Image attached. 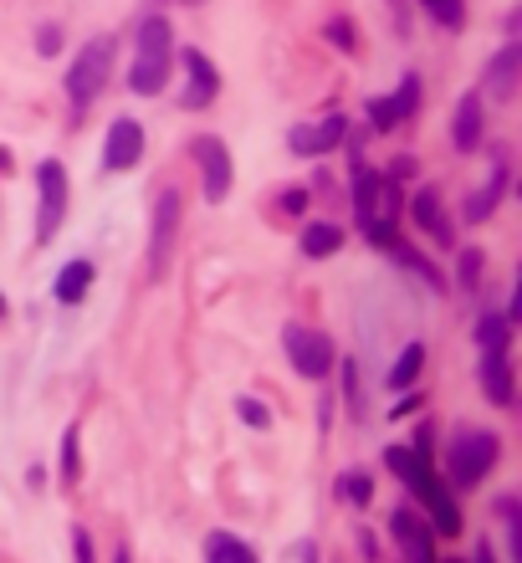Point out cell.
<instances>
[{"label":"cell","mask_w":522,"mask_h":563,"mask_svg":"<svg viewBox=\"0 0 522 563\" xmlns=\"http://www.w3.org/2000/svg\"><path fill=\"white\" fill-rule=\"evenodd\" d=\"M384 466L395 471L400 482L410 487V497H415V502L425 507L430 528H441V533H456V528H461V512H456L451 492L441 487V476H435V461L415 456L410 446H389V451H384Z\"/></svg>","instance_id":"1"},{"label":"cell","mask_w":522,"mask_h":563,"mask_svg":"<svg viewBox=\"0 0 522 563\" xmlns=\"http://www.w3.org/2000/svg\"><path fill=\"white\" fill-rule=\"evenodd\" d=\"M354 210H359V226L369 241L389 246L395 241V226H400V185L395 175H374V169H364L354 159Z\"/></svg>","instance_id":"2"},{"label":"cell","mask_w":522,"mask_h":563,"mask_svg":"<svg viewBox=\"0 0 522 563\" xmlns=\"http://www.w3.org/2000/svg\"><path fill=\"white\" fill-rule=\"evenodd\" d=\"M169 67H174V26L154 11L139 21V41H134V67H128V88L139 98H154L164 93L169 82Z\"/></svg>","instance_id":"3"},{"label":"cell","mask_w":522,"mask_h":563,"mask_svg":"<svg viewBox=\"0 0 522 563\" xmlns=\"http://www.w3.org/2000/svg\"><path fill=\"white\" fill-rule=\"evenodd\" d=\"M113 36H93L87 47L72 57L67 67V103H72V118H82L87 108L98 103V93L108 88V77H113Z\"/></svg>","instance_id":"4"},{"label":"cell","mask_w":522,"mask_h":563,"mask_svg":"<svg viewBox=\"0 0 522 563\" xmlns=\"http://www.w3.org/2000/svg\"><path fill=\"white\" fill-rule=\"evenodd\" d=\"M497 436L492 430H461V436L451 441V456H446V471H451V482L466 492V487H482L492 466H497Z\"/></svg>","instance_id":"5"},{"label":"cell","mask_w":522,"mask_h":563,"mask_svg":"<svg viewBox=\"0 0 522 563\" xmlns=\"http://www.w3.org/2000/svg\"><path fill=\"white\" fill-rule=\"evenodd\" d=\"M282 349H287V359H292V369L302 374V379H328V369H333V343H328V333H318V328H302V323H287L282 328Z\"/></svg>","instance_id":"6"},{"label":"cell","mask_w":522,"mask_h":563,"mask_svg":"<svg viewBox=\"0 0 522 563\" xmlns=\"http://www.w3.org/2000/svg\"><path fill=\"white\" fill-rule=\"evenodd\" d=\"M180 210H185L180 190H159V200H154V221H149V272H154V277H164V272H169V262H174Z\"/></svg>","instance_id":"7"},{"label":"cell","mask_w":522,"mask_h":563,"mask_svg":"<svg viewBox=\"0 0 522 563\" xmlns=\"http://www.w3.org/2000/svg\"><path fill=\"white\" fill-rule=\"evenodd\" d=\"M36 195H41V210H36V241H52L67 221V169L57 159L36 164Z\"/></svg>","instance_id":"8"},{"label":"cell","mask_w":522,"mask_h":563,"mask_svg":"<svg viewBox=\"0 0 522 563\" xmlns=\"http://www.w3.org/2000/svg\"><path fill=\"white\" fill-rule=\"evenodd\" d=\"M195 164H200V190H205V200L210 205H221L226 195H231V149L215 139V134H200L195 139Z\"/></svg>","instance_id":"9"},{"label":"cell","mask_w":522,"mask_h":563,"mask_svg":"<svg viewBox=\"0 0 522 563\" xmlns=\"http://www.w3.org/2000/svg\"><path fill=\"white\" fill-rule=\"evenodd\" d=\"M389 533H395L405 563H441V553H435V528L420 517V507H395V517H389Z\"/></svg>","instance_id":"10"},{"label":"cell","mask_w":522,"mask_h":563,"mask_svg":"<svg viewBox=\"0 0 522 563\" xmlns=\"http://www.w3.org/2000/svg\"><path fill=\"white\" fill-rule=\"evenodd\" d=\"M348 139V118L343 113H328L323 123H302V128H292V154H302V159H318V154H333L338 144Z\"/></svg>","instance_id":"11"},{"label":"cell","mask_w":522,"mask_h":563,"mask_svg":"<svg viewBox=\"0 0 522 563\" xmlns=\"http://www.w3.org/2000/svg\"><path fill=\"white\" fill-rule=\"evenodd\" d=\"M144 159V128L134 118H118L108 128V144H103V169L108 175H123V169H134Z\"/></svg>","instance_id":"12"},{"label":"cell","mask_w":522,"mask_h":563,"mask_svg":"<svg viewBox=\"0 0 522 563\" xmlns=\"http://www.w3.org/2000/svg\"><path fill=\"white\" fill-rule=\"evenodd\" d=\"M180 62H185V108H210L215 103V93H221V72H215V62L205 57V52H180Z\"/></svg>","instance_id":"13"},{"label":"cell","mask_w":522,"mask_h":563,"mask_svg":"<svg viewBox=\"0 0 522 563\" xmlns=\"http://www.w3.org/2000/svg\"><path fill=\"white\" fill-rule=\"evenodd\" d=\"M482 134H487V103H482V93H461L456 118H451V144L461 154H476V149H482Z\"/></svg>","instance_id":"14"},{"label":"cell","mask_w":522,"mask_h":563,"mask_svg":"<svg viewBox=\"0 0 522 563\" xmlns=\"http://www.w3.org/2000/svg\"><path fill=\"white\" fill-rule=\"evenodd\" d=\"M410 221H415L430 241H441V246H451V241H456V226H451V215H446L441 190H435V185L415 190V200H410Z\"/></svg>","instance_id":"15"},{"label":"cell","mask_w":522,"mask_h":563,"mask_svg":"<svg viewBox=\"0 0 522 563\" xmlns=\"http://www.w3.org/2000/svg\"><path fill=\"white\" fill-rule=\"evenodd\" d=\"M415 103H420V77H405L389 98H374V103H369V118H374L379 134H389L395 123H405V118L415 113Z\"/></svg>","instance_id":"16"},{"label":"cell","mask_w":522,"mask_h":563,"mask_svg":"<svg viewBox=\"0 0 522 563\" xmlns=\"http://www.w3.org/2000/svg\"><path fill=\"white\" fill-rule=\"evenodd\" d=\"M517 72H522V47H517V41H507V47L492 57V67H487V93L507 103L517 93Z\"/></svg>","instance_id":"17"},{"label":"cell","mask_w":522,"mask_h":563,"mask_svg":"<svg viewBox=\"0 0 522 563\" xmlns=\"http://www.w3.org/2000/svg\"><path fill=\"white\" fill-rule=\"evenodd\" d=\"M507 195V164H497L492 169V180H487V190H476L471 200H466V210H461V221H471V226H482L487 215L497 210V200Z\"/></svg>","instance_id":"18"},{"label":"cell","mask_w":522,"mask_h":563,"mask_svg":"<svg viewBox=\"0 0 522 563\" xmlns=\"http://www.w3.org/2000/svg\"><path fill=\"white\" fill-rule=\"evenodd\" d=\"M482 389L492 405H512V364L507 354H482Z\"/></svg>","instance_id":"19"},{"label":"cell","mask_w":522,"mask_h":563,"mask_svg":"<svg viewBox=\"0 0 522 563\" xmlns=\"http://www.w3.org/2000/svg\"><path fill=\"white\" fill-rule=\"evenodd\" d=\"M297 246H302V256H313V262H323V256H333V251L343 246V231H338L333 221H313V226H302Z\"/></svg>","instance_id":"20"},{"label":"cell","mask_w":522,"mask_h":563,"mask_svg":"<svg viewBox=\"0 0 522 563\" xmlns=\"http://www.w3.org/2000/svg\"><path fill=\"white\" fill-rule=\"evenodd\" d=\"M87 287H93V262L87 256H77V262H67L57 272V302H67V308L87 297Z\"/></svg>","instance_id":"21"},{"label":"cell","mask_w":522,"mask_h":563,"mask_svg":"<svg viewBox=\"0 0 522 563\" xmlns=\"http://www.w3.org/2000/svg\"><path fill=\"white\" fill-rule=\"evenodd\" d=\"M205 563H261V558H256L251 543L236 538V533H210V538H205Z\"/></svg>","instance_id":"22"},{"label":"cell","mask_w":522,"mask_h":563,"mask_svg":"<svg viewBox=\"0 0 522 563\" xmlns=\"http://www.w3.org/2000/svg\"><path fill=\"white\" fill-rule=\"evenodd\" d=\"M507 338H512V318L507 313H482V323H476L482 354H507Z\"/></svg>","instance_id":"23"},{"label":"cell","mask_w":522,"mask_h":563,"mask_svg":"<svg viewBox=\"0 0 522 563\" xmlns=\"http://www.w3.org/2000/svg\"><path fill=\"white\" fill-rule=\"evenodd\" d=\"M420 369H425V343H405V354L389 364V389H415Z\"/></svg>","instance_id":"24"},{"label":"cell","mask_w":522,"mask_h":563,"mask_svg":"<svg viewBox=\"0 0 522 563\" xmlns=\"http://www.w3.org/2000/svg\"><path fill=\"white\" fill-rule=\"evenodd\" d=\"M338 497L348 502V507H369V497H374V482L364 471H343L338 476Z\"/></svg>","instance_id":"25"},{"label":"cell","mask_w":522,"mask_h":563,"mask_svg":"<svg viewBox=\"0 0 522 563\" xmlns=\"http://www.w3.org/2000/svg\"><path fill=\"white\" fill-rule=\"evenodd\" d=\"M482 251H476V246H466V251H456V277H461V292H476V287H482Z\"/></svg>","instance_id":"26"},{"label":"cell","mask_w":522,"mask_h":563,"mask_svg":"<svg viewBox=\"0 0 522 563\" xmlns=\"http://www.w3.org/2000/svg\"><path fill=\"white\" fill-rule=\"evenodd\" d=\"M389 256H395V262H405L410 272H420L430 287H441V272H435V267L425 262V256H420V251H410V246H400V241H389Z\"/></svg>","instance_id":"27"},{"label":"cell","mask_w":522,"mask_h":563,"mask_svg":"<svg viewBox=\"0 0 522 563\" xmlns=\"http://www.w3.org/2000/svg\"><path fill=\"white\" fill-rule=\"evenodd\" d=\"M420 6H425L435 21H441V26H451V31L466 21V6H461V0H420Z\"/></svg>","instance_id":"28"},{"label":"cell","mask_w":522,"mask_h":563,"mask_svg":"<svg viewBox=\"0 0 522 563\" xmlns=\"http://www.w3.org/2000/svg\"><path fill=\"white\" fill-rule=\"evenodd\" d=\"M57 476L72 487L77 482V425L72 430H62V461H57Z\"/></svg>","instance_id":"29"},{"label":"cell","mask_w":522,"mask_h":563,"mask_svg":"<svg viewBox=\"0 0 522 563\" xmlns=\"http://www.w3.org/2000/svg\"><path fill=\"white\" fill-rule=\"evenodd\" d=\"M338 369H343V400H348V410L359 415V410H364V395H359V364H354V359H343Z\"/></svg>","instance_id":"30"},{"label":"cell","mask_w":522,"mask_h":563,"mask_svg":"<svg viewBox=\"0 0 522 563\" xmlns=\"http://www.w3.org/2000/svg\"><path fill=\"white\" fill-rule=\"evenodd\" d=\"M236 410H241V420L251 430H267L272 425V415H267V405H261V400H236Z\"/></svg>","instance_id":"31"},{"label":"cell","mask_w":522,"mask_h":563,"mask_svg":"<svg viewBox=\"0 0 522 563\" xmlns=\"http://www.w3.org/2000/svg\"><path fill=\"white\" fill-rule=\"evenodd\" d=\"M328 41H338L343 52H359V41H354V26H348V21H328Z\"/></svg>","instance_id":"32"},{"label":"cell","mask_w":522,"mask_h":563,"mask_svg":"<svg viewBox=\"0 0 522 563\" xmlns=\"http://www.w3.org/2000/svg\"><path fill=\"white\" fill-rule=\"evenodd\" d=\"M282 215H292V221L297 215H308V190H287L282 195Z\"/></svg>","instance_id":"33"},{"label":"cell","mask_w":522,"mask_h":563,"mask_svg":"<svg viewBox=\"0 0 522 563\" xmlns=\"http://www.w3.org/2000/svg\"><path fill=\"white\" fill-rule=\"evenodd\" d=\"M72 558H77V563H93V538H87L82 528L72 533Z\"/></svg>","instance_id":"34"},{"label":"cell","mask_w":522,"mask_h":563,"mask_svg":"<svg viewBox=\"0 0 522 563\" xmlns=\"http://www.w3.org/2000/svg\"><path fill=\"white\" fill-rule=\"evenodd\" d=\"M57 47H62V31L47 26V31H41V57H57Z\"/></svg>","instance_id":"35"},{"label":"cell","mask_w":522,"mask_h":563,"mask_svg":"<svg viewBox=\"0 0 522 563\" xmlns=\"http://www.w3.org/2000/svg\"><path fill=\"white\" fill-rule=\"evenodd\" d=\"M302 563H318V553H313V548H308V553H302Z\"/></svg>","instance_id":"36"},{"label":"cell","mask_w":522,"mask_h":563,"mask_svg":"<svg viewBox=\"0 0 522 563\" xmlns=\"http://www.w3.org/2000/svg\"><path fill=\"white\" fill-rule=\"evenodd\" d=\"M118 563H128V548H118Z\"/></svg>","instance_id":"37"},{"label":"cell","mask_w":522,"mask_h":563,"mask_svg":"<svg viewBox=\"0 0 522 563\" xmlns=\"http://www.w3.org/2000/svg\"><path fill=\"white\" fill-rule=\"evenodd\" d=\"M0 313H6V302H0Z\"/></svg>","instance_id":"38"}]
</instances>
